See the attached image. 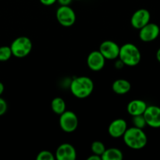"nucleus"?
Listing matches in <instances>:
<instances>
[{
  "label": "nucleus",
  "instance_id": "nucleus-1",
  "mask_svg": "<svg viewBox=\"0 0 160 160\" xmlns=\"http://www.w3.org/2000/svg\"><path fill=\"white\" fill-rule=\"evenodd\" d=\"M123 142L128 148L134 150H141L146 146L148 137L143 129L132 127L127 129L123 135Z\"/></svg>",
  "mask_w": 160,
  "mask_h": 160
},
{
  "label": "nucleus",
  "instance_id": "nucleus-2",
  "mask_svg": "<svg viewBox=\"0 0 160 160\" xmlns=\"http://www.w3.org/2000/svg\"><path fill=\"white\" fill-rule=\"evenodd\" d=\"M92 79L86 76L75 78L70 84V89L73 96L80 99H84L92 95L94 90Z\"/></svg>",
  "mask_w": 160,
  "mask_h": 160
},
{
  "label": "nucleus",
  "instance_id": "nucleus-3",
  "mask_svg": "<svg viewBox=\"0 0 160 160\" xmlns=\"http://www.w3.org/2000/svg\"><path fill=\"white\" fill-rule=\"evenodd\" d=\"M119 59L123 62L124 66L135 67L142 59V54L139 48L132 43H126L120 47Z\"/></svg>",
  "mask_w": 160,
  "mask_h": 160
},
{
  "label": "nucleus",
  "instance_id": "nucleus-4",
  "mask_svg": "<svg viewBox=\"0 0 160 160\" xmlns=\"http://www.w3.org/2000/svg\"><path fill=\"white\" fill-rule=\"evenodd\" d=\"M32 47V42L26 36L17 38L10 45L12 56L17 58H24L28 56L31 53Z\"/></svg>",
  "mask_w": 160,
  "mask_h": 160
},
{
  "label": "nucleus",
  "instance_id": "nucleus-5",
  "mask_svg": "<svg viewBox=\"0 0 160 160\" xmlns=\"http://www.w3.org/2000/svg\"><path fill=\"white\" fill-rule=\"evenodd\" d=\"M56 19L65 28L73 26L76 22V13L70 6H60L56 10Z\"/></svg>",
  "mask_w": 160,
  "mask_h": 160
},
{
  "label": "nucleus",
  "instance_id": "nucleus-6",
  "mask_svg": "<svg viewBox=\"0 0 160 160\" xmlns=\"http://www.w3.org/2000/svg\"><path fill=\"white\" fill-rule=\"evenodd\" d=\"M59 117V126L66 133H72L78 127V118L76 114L70 110H66Z\"/></svg>",
  "mask_w": 160,
  "mask_h": 160
},
{
  "label": "nucleus",
  "instance_id": "nucleus-7",
  "mask_svg": "<svg viewBox=\"0 0 160 160\" xmlns=\"http://www.w3.org/2000/svg\"><path fill=\"white\" fill-rule=\"evenodd\" d=\"M98 51L102 53L106 59L114 60L119 57L120 46L113 41L106 40L102 42Z\"/></svg>",
  "mask_w": 160,
  "mask_h": 160
},
{
  "label": "nucleus",
  "instance_id": "nucleus-8",
  "mask_svg": "<svg viewBox=\"0 0 160 160\" xmlns=\"http://www.w3.org/2000/svg\"><path fill=\"white\" fill-rule=\"evenodd\" d=\"M160 28L158 24L149 22L139 30V38L144 42H151L159 36Z\"/></svg>",
  "mask_w": 160,
  "mask_h": 160
},
{
  "label": "nucleus",
  "instance_id": "nucleus-9",
  "mask_svg": "<svg viewBox=\"0 0 160 160\" xmlns=\"http://www.w3.org/2000/svg\"><path fill=\"white\" fill-rule=\"evenodd\" d=\"M148 126L152 128H160V107L157 106H148L143 113Z\"/></svg>",
  "mask_w": 160,
  "mask_h": 160
},
{
  "label": "nucleus",
  "instance_id": "nucleus-10",
  "mask_svg": "<svg viewBox=\"0 0 160 160\" xmlns=\"http://www.w3.org/2000/svg\"><path fill=\"white\" fill-rule=\"evenodd\" d=\"M150 20H151V14L149 11L146 9H139L131 16V26L135 29L140 30L145 25L149 23Z\"/></svg>",
  "mask_w": 160,
  "mask_h": 160
},
{
  "label": "nucleus",
  "instance_id": "nucleus-11",
  "mask_svg": "<svg viewBox=\"0 0 160 160\" xmlns=\"http://www.w3.org/2000/svg\"><path fill=\"white\" fill-rule=\"evenodd\" d=\"M106 60L104 56L102 55L99 51H92L88 56L87 64L88 68L93 71H100L102 70L106 64Z\"/></svg>",
  "mask_w": 160,
  "mask_h": 160
},
{
  "label": "nucleus",
  "instance_id": "nucleus-12",
  "mask_svg": "<svg viewBox=\"0 0 160 160\" xmlns=\"http://www.w3.org/2000/svg\"><path fill=\"white\" fill-rule=\"evenodd\" d=\"M55 158L57 160H75L77 159V151L71 144H61L56 149Z\"/></svg>",
  "mask_w": 160,
  "mask_h": 160
},
{
  "label": "nucleus",
  "instance_id": "nucleus-13",
  "mask_svg": "<svg viewBox=\"0 0 160 160\" xmlns=\"http://www.w3.org/2000/svg\"><path fill=\"white\" fill-rule=\"evenodd\" d=\"M127 129H128V123L126 120L119 118L111 122L108 128V133L109 136L113 138H120L123 137Z\"/></svg>",
  "mask_w": 160,
  "mask_h": 160
},
{
  "label": "nucleus",
  "instance_id": "nucleus-14",
  "mask_svg": "<svg viewBox=\"0 0 160 160\" xmlns=\"http://www.w3.org/2000/svg\"><path fill=\"white\" fill-rule=\"evenodd\" d=\"M147 103L142 99H134L131 100L127 106V111L131 116L143 115L146 109Z\"/></svg>",
  "mask_w": 160,
  "mask_h": 160
},
{
  "label": "nucleus",
  "instance_id": "nucleus-15",
  "mask_svg": "<svg viewBox=\"0 0 160 160\" xmlns=\"http://www.w3.org/2000/svg\"><path fill=\"white\" fill-rule=\"evenodd\" d=\"M112 88L117 95H125L131 91V84L126 79H117L112 83Z\"/></svg>",
  "mask_w": 160,
  "mask_h": 160
},
{
  "label": "nucleus",
  "instance_id": "nucleus-16",
  "mask_svg": "<svg viewBox=\"0 0 160 160\" xmlns=\"http://www.w3.org/2000/svg\"><path fill=\"white\" fill-rule=\"evenodd\" d=\"M102 160H121L123 158L121 150L117 148H106L101 156Z\"/></svg>",
  "mask_w": 160,
  "mask_h": 160
},
{
  "label": "nucleus",
  "instance_id": "nucleus-17",
  "mask_svg": "<svg viewBox=\"0 0 160 160\" xmlns=\"http://www.w3.org/2000/svg\"><path fill=\"white\" fill-rule=\"evenodd\" d=\"M51 108L52 112L57 115H61L62 112L67 110L65 101L60 97H56L53 98L51 102Z\"/></svg>",
  "mask_w": 160,
  "mask_h": 160
},
{
  "label": "nucleus",
  "instance_id": "nucleus-18",
  "mask_svg": "<svg viewBox=\"0 0 160 160\" xmlns=\"http://www.w3.org/2000/svg\"><path fill=\"white\" fill-rule=\"evenodd\" d=\"M106 148L104 144L102 142H100V141H95V142H94L92 144V146H91V150H92V153L100 156L102 155Z\"/></svg>",
  "mask_w": 160,
  "mask_h": 160
},
{
  "label": "nucleus",
  "instance_id": "nucleus-19",
  "mask_svg": "<svg viewBox=\"0 0 160 160\" xmlns=\"http://www.w3.org/2000/svg\"><path fill=\"white\" fill-rule=\"evenodd\" d=\"M12 56V51H11L10 46H4L0 47V62H6L8 61Z\"/></svg>",
  "mask_w": 160,
  "mask_h": 160
},
{
  "label": "nucleus",
  "instance_id": "nucleus-20",
  "mask_svg": "<svg viewBox=\"0 0 160 160\" xmlns=\"http://www.w3.org/2000/svg\"><path fill=\"white\" fill-rule=\"evenodd\" d=\"M133 124L134 127L138 128H140V129H144L146 126V122H145V117L143 115H138V116H134L132 119Z\"/></svg>",
  "mask_w": 160,
  "mask_h": 160
},
{
  "label": "nucleus",
  "instance_id": "nucleus-21",
  "mask_svg": "<svg viewBox=\"0 0 160 160\" xmlns=\"http://www.w3.org/2000/svg\"><path fill=\"white\" fill-rule=\"evenodd\" d=\"M37 160H54L55 156L50 151L48 150H43V151L40 152L38 154L37 157H36Z\"/></svg>",
  "mask_w": 160,
  "mask_h": 160
},
{
  "label": "nucleus",
  "instance_id": "nucleus-22",
  "mask_svg": "<svg viewBox=\"0 0 160 160\" xmlns=\"http://www.w3.org/2000/svg\"><path fill=\"white\" fill-rule=\"evenodd\" d=\"M7 102H6V100L3 99V98H1V96H0V117L6 113V111H7Z\"/></svg>",
  "mask_w": 160,
  "mask_h": 160
},
{
  "label": "nucleus",
  "instance_id": "nucleus-23",
  "mask_svg": "<svg viewBox=\"0 0 160 160\" xmlns=\"http://www.w3.org/2000/svg\"><path fill=\"white\" fill-rule=\"evenodd\" d=\"M40 2L42 3V5L46 6H52L53 4L57 2V0H39Z\"/></svg>",
  "mask_w": 160,
  "mask_h": 160
},
{
  "label": "nucleus",
  "instance_id": "nucleus-24",
  "mask_svg": "<svg viewBox=\"0 0 160 160\" xmlns=\"http://www.w3.org/2000/svg\"><path fill=\"white\" fill-rule=\"evenodd\" d=\"M60 6H69L71 3L72 0H57Z\"/></svg>",
  "mask_w": 160,
  "mask_h": 160
},
{
  "label": "nucleus",
  "instance_id": "nucleus-25",
  "mask_svg": "<svg viewBox=\"0 0 160 160\" xmlns=\"http://www.w3.org/2000/svg\"><path fill=\"white\" fill-rule=\"evenodd\" d=\"M123 66H124V64H123V62H122L121 60H120V59H118L117 61H116L115 62V67L117 69H122L123 67Z\"/></svg>",
  "mask_w": 160,
  "mask_h": 160
},
{
  "label": "nucleus",
  "instance_id": "nucleus-26",
  "mask_svg": "<svg viewBox=\"0 0 160 160\" xmlns=\"http://www.w3.org/2000/svg\"><path fill=\"white\" fill-rule=\"evenodd\" d=\"M88 160H102V158L101 156H98V155L92 154V156H90L88 158Z\"/></svg>",
  "mask_w": 160,
  "mask_h": 160
},
{
  "label": "nucleus",
  "instance_id": "nucleus-27",
  "mask_svg": "<svg viewBox=\"0 0 160 160\" xmlns=\"http://www.w3.org/2000/svg\"><path fill=\"white\" fill-rule=\"evenodd\" d=\"M4 89H5L4 84H3L2 83L1 81H0V96H1V95H2L3 92H4Z\"/></svg>",
  "mask_w": 160,
  "mask_h": 160
},
{
  "label": "nucleus",
  "instance_id": "nucleus-28",
  "mask_svg": "<svg viewBox=\"0 0 160 160\" xmlns=\"http://www.w3.org/2000/svg\"><path fill=\"white\" fill-rule=\"evenodd\" d=\"M156 59L160 62V48L156 52Z\"/></svg>",
  "mask_w": 160,
  "mask_h": 160
},
{
  "label": "nucleus",
  "instance_id": "nucleus-29",
  "mask_svg": "<svg viewBox=\"0 0 160 160\" xmlns=\"http://www.w3.org/2000/svg\"><path fill=\"white\" fill-rule=\"evenodd\" d=\"M77 1H80V0H77Z\"/></svg>",
  "mask_w": 160,
  "mask_h": 160
}]
</instances>
